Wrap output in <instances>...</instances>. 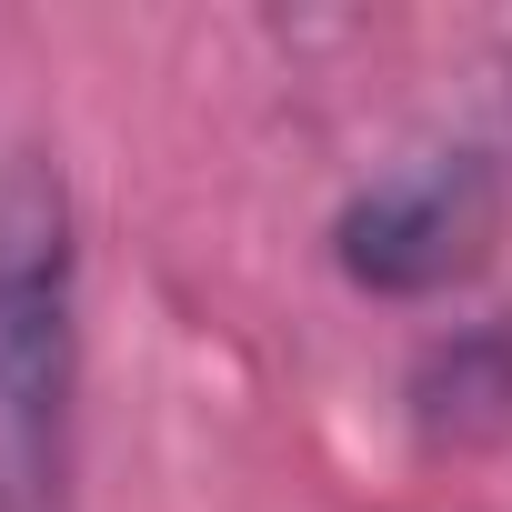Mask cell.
<instances>
[{"label":"cell","instance_id":"cell-3","mask_svg":"<svg viewBox=\"0 0 512 512\" xmlns=\"http://www.w3.org/2000/svg\"><path fill=\"white\" fill-rule=\"evenodd\" d=\"M412 432L432 452H482V442H512V312L492 322H452L422 342L412 362Z\"/></svg>","mask_w":512,"mask_h":512},{"label":"cell","instance_id":"cell-1","mask_svg":"<svg viewBox=\"0 0 512 512\" xmlns=\"http://www.w3.org/2000/svg\"><path fill=\"white\" fill-rule=\"evenodd\" d=\"M81 211L41 141H0V512H71Z\"/></svg>","mask_w":512,"mask_h":512},{"label":"cell","instance_id":"cell-2","mask_svg":"<svg viewBox=\"0 0 512 512\" xmlns=\"http://www.w3.org/2000/svg\"><path fill=\"white\" fill-rule=\"evenodd\" d=\"M492 231H502L492 151L482 141H422V151H402V161H382L372 181L342 191L332 262L372 302H432V292H452L492 262Z\"/></svg>","mask_w":512,"mask_h":512}]
</instances>
